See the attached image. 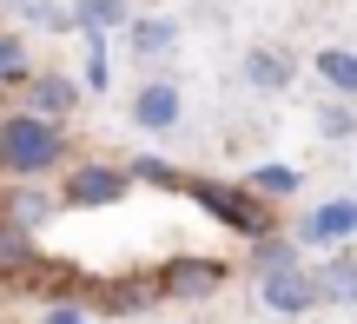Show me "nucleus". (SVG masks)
I'll return each mask as SVG.
<instances>
[{"instance_id":"obj_9","label":"nucleus","mask_w":357,"mask_h":324,"mask_svg":"<svg viewBox=\"0 0 357 324\" xmlns=\"http://www.w3.org/2000/svg\"><path fill=\"white\" fill-rule=\"evenodd\" d=\"M53 212H60V199H47V192H40V179H7V192H0V225L40 232Z\"/></svg>"},{"instance_id":"obj_4","label":"nucleus","mask_w":357,"mask_h":324,"mask_svg":"<svg viewBox=\"0 0 357 324\" xmlns=\"http://www.w3.org/2000/svg\"><path fill=\"white\" fill-rule=\"evenodd\" d=\"M126 119H132L139 132H172L178 119H185V93H178V79H166V73L139 79L132 100H126Z\"/></svg>"},{"instance_id":"obj_12","label":"nucleus","mask_w":357,"mask_h":324,"mask_svg":"<svg viewBox=\"0 0 357 324\" xmlns=\"http://www.w3.org/2000/svg\"><path fill=\"white\" fill-rule=\"evenodd\" d=\"M126 47L139 53V60H166L178 47V20H166V13H132L126 20Z\"/></svg>"},{"instance_id":"obj_19","label":"nucleus","mask_w":357,"mask_h":324,"mask_svg":"<svg viewBox=\"0 0 357 324\" xmlns=\"http://www.w3.org/2000/svg\"><path fill=\"white\" fill-rule=\"evenodd\" d=\"M33 60H26V40L20 33H0V86H26Z\"/></svg>"},{"instance_id":"obj_1","label":"nucleus","mask_w":357,"mask_h":324,"mask_svg":"<svg viewBox=\"0 0 357 324\" xmlns=\"http://www.w3.org/2000/svg\"><path fill=\"white\" fill-rule=\"evenodd\" d=\"M60 159H66V132L53 119H33V113L0 119V172L7 179H47Z\"/></svg>"},{"instance_id":"obj_21","label":"nucleus","mask_w":357,"mask_h":324,"mask_svg":"<svg viewBox=\"0 0 357 324\" xmlns=\"http://www.w3.org/2000/svg\"><path fill=\"white\" fill-rule=\"evenodd\" d=\"M40 324H93V311H86V304H47Z\"/></svg>"},{"instance_id":"obj_8","label":"nucleus","mask_w":357,"mask_h":324,"mask_svg":"<svg viewBox=\"0 0 357 324\" xmlns=\"http://www.w3.org/2000/svg\"><path fill=\"white\" fill-rule=\"evenodd\" d=\"M73 106H79V86H73L66 73H26V86H20V113L53 119V126H60Z\"/></svg>"},{"instance_id":"obj_7","label":"nucleus","mask_w":357,"mask_h":324,"mask_svg":"<svg viewBox=\"0 0 357 324\" xmlns=\"http://www.w3.org/2000/svg\"><path fill=\"white\" fill-rule=\"evenodd\" d=\"M132 192V172L126 166H79V172H66V192H60V206H73V212H93V206H119V199Z\"/></svg>"},{"instance_id":"obj_13","label":"nucleus","mask_w":357,"mask_h":324,"mask_svg":"<svg viewBox=\"0 0 357 324\" xmlns=\"http://www.w3.org/2000/svg\"><path fill=\"white\" fill-rule=\"evenodd\" d=\"M318 278V304H357V259L351 252H331L324 265H311Z\"/></svg>"},{"instance_id":"obj_5","label":"nucleus","mask_w":357,"mask_h":324,"mask_svg":"<svg viewBox=\"0 0 357 324\" xmlns=\"http://www.w3.org/2000/svg\"><path fill=\"white\" fill-rule=\"evenodd\" d=\"M291 238L305 252H337L344 238H357V199H324V206H311L305 219L291 225Z\"/></svg>"},{"instance_id":"obj_2","label":"nucleus","mask_w":357,"mask_h":324,"mask_svg":"<svg viewBox=\"0 0 357 324\" xmlns=\"http://www.w3.org/2000/svg\"><path fill=\"white\" fill-rule=\"evenodd\" d=\"M192 199H199V206L212 212L225 232H238V238H265V232H278L271 206H265V199H252L245 185H192Z\"/></svg>"},{"instance_id":"obj_18","label":"nucleus","mask_w":357,"mask_h":324,"mask_svg":"<svg viewBox=\"0 0 357 324\" xmlns=\"http://www.w3.org/2000/svg\"><path fill=\"white\" fill-rule=\"evenodd\" d=\"M93 298H100V311H119V318H126V311H153V304H159V285H153V278H139V285H100Z\"/></svg>"},{"instance_id":"obj_6","label":"nucleus","mask_w":357,"mask_h":324,"mask_svg":"<svg viewBox=\"0 0 357 324\" xmlns=\"http://www.w3.org/2000/svg\"><path fill=\"white\" fill-rule=\"evenodd\" d=\"M258 304H265L271 318H305V311H318V278H311V265L265 272V278H258Z\"/></svg>"},{"instance_id":"obj_22","label":"nucleus","mask_w":357,"mask_h":324,"mask_svg":"<svg viewBox=\"0 0 357 324\" xmlns=\"http://www.w3.org/2000/svg\"><path fill=\"white\" fill-rule=\"evenodd\" d=\"M0 100H7V86H0Z\"/></svg>"},{"instance_id":"obj_14","label":"nucleus","mask_w":357,"mask_h":324,"mask_svg":"<svg viewBox=\"0 0 357 324\" xmlns=\"http://www.w3.org/2000/svg\"><path fill=\"white\" fill-rule=\"evenodd\" d=\"M284 265H305V245H298L291 232H265V238H252V252H245V272H252V278L284 272Z\"/></svg>"},{"instance_id":"obj_17","label":"nucleus","mask_w":357,"mask_h":324,"mask_svg":"<svg viewBox=\"0 0 357 324\" xmlns=\"http://www.w3.org/2000/svg\"><path fill=\"white\" fill-rule=\"evenodd\" d=\"M132 7L126 0H73V26L79 33H113V26H126Z\"/></svg>"},{"instance_id":"obj_3","label":"nucleus","mask_w":357,"mask_h":324,"mask_svg":"<svg viewBox=\"0 0 357 324\" xmlns=\"http://www.w3.org/2000/svg\"><path fill=\"white\" fill-rule=\"evenodd\" d=\"M225 278H231V265L225 259H205V252H192V259H172V265H159L153 272V285H159V298H218L225 291Z\"/></svg>"},{"instance_id":"obj_16","label":"nucleus","mask_w":357,"mask_h":324,"mask_svg":"<svg viewBox=\"0 0 357 324\" xmlns=\"http://www.w3.org/2000/svg\"><path fill=\"white\" fill-rule=\"evenodd\" d=\"M311 66H318V79L337 93V100H357V53L351 47H324Z\"/></svg>"},{"instance_id":"obj_10","label":"nucleus","mask_w":357,"mask_h":324,"mask_svg":"<svg viewBox=\"0 0 357 324\" xmlns=\"http://www.w3.org/2000/svg\"><path fill=\"white\" fill-rule=\"evenodd\" d=\"M238 73H245V86L252 93H284V86H298V60L284 47H245V60H238Z\"/></svg>"},{"instance_id":"obj_11","label":"nucleus","mask_w":357,"mask_h":324,"mask_svg":"<svg viewBox=\"0 0 357 324\" xmlns=\"http://www.w3.org/2000/svg\"><path fill=\"white\" fill-rule=\"evenodd\" d=\"M40 278V245L20 225H0V291H20Z\"/></svg>"},{"instance_id":"obj_15","label":"nucleus","mask_w":357,"mask_h":324,"mask_svg":"<svg viewBox=\"0 0 357 324\" xmlns=\"http://www.w3.org/2000/svg\"><path fill=\"white\" fill-rule=\"evenodd\" d=\"M298 185H305V172H298V166H284V159H265V166H252V172H245V192H252V199H265V206H278V199H298Z\"/></svg>"},{"instance_id":"obj_20","label":"nucleus","mask_w":357,"mask_h":324,"mask_svg":"<svg viewBox=\"0 0 357 324\" xmlns=\"http://www.w3.org/2000/svg\"><path fill=\"white\" fill-rule=\"evenodd\" d=\"M318 132L324 139H357V106L351 100H324L318 106Z\"/></svg>"}]
</instances>
